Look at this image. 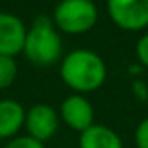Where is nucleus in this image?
Instances as JSON below:
<instances>
[{
  "mask_svg": "<svg viewBox=\"0 0 148 148\" xmlns=\"http://www.w3.org/2000/svg\"><path fill=\"white\" fill-rule=\"evenodd\" d=\"M62 81L77 95L98 90L107 77L103 59L91 50H73L60 62Z\"/></svg>",
  "mask_w": 148,
  "mask_h": 148,
  "instance_id": "1",
  "label": "nucleus"
},
{
  "mask_svg": "<svg viewBox=\"0 0 148 148\" xmlns=\"http://www.w3.org/2000/svg\"><path fill=\"white\" fill-rule=\"evenodd\" d=\"M23 53L36 66H52L60 59L62 40L52 19L45 16L36 17L33 26L26 31Z\"/></svg>",
  "mask_w": 148,
  "mask_h": 148,
  "instance_id": "2",
  "label": "nucleus"
},
{
  "mask_svg": "<svg viewBox=\"0 0 148 148\" xmlns=\"http://www.w3.org/2000/svg\"><path fill=\"white\" fill-rule=\"evenodd\" d=\"M98 19L97 5L91 0H60L53 10V26L67 35L88 33Z\"/></svg>",
  "mask_w": 148,
  "mask_h": 148,
  "instance_id": "3",
  "label": "nucleus"
},
{
  "mask_svg": "<svg viewBox=\"0 0 148 148\" xmlns=\"http://www.w3.org/2000/svg\"><path fill=\"white\" fill-rule=\"evenodd\" d=\"M110 19L126 31H140L148 26V0H107Z\"/></svg>",
  "mask_w": 148,
  "mask_h": 148,
  "instance_id": "4",
  "label": "nucleus"
},
{
  "mask_svg": "<svg viewBox=\"0 0 148 148\" xmlns=\"http://www.w3.org/2000/svg\"><path fill=\"white\" fill-rule=\"evenodd\" d=\"M24 126H26V131H28L29 138L43 143L57 133V129H59V114L55 112L53 107H50L47 103H38V105H33L26 112Z\"/></svg>",
  "mask_w": 148,
  "mask_h": 148,
  "instance_id": "5",
  "label": "nucleus"
},
{
  "mask_svg": "<svg viewBox=\"0 0 148 148\" xmlns=\"http://www.w3.org/2000/svg\"><path fill=\"white\" fill-rule=\"evenodd\" d=\"M24 23L9 12H0V55L16 57L23 52L26 38Z\"/></svg>",
  "mask_w": 148,
  "mask_h": 148,
  "instance_id": "6",
  "label": "nucleus"
},
{
  "mask_svg": "<svg viewBox=\"0 0 148 148\" xmlns=\"http://www.w3.org/2000/svg\"><path fill=\"white\" fill-rule=\"evenodd\" d=\"M93 107L91 103L83 97L74 93L71 97L64 98L62 105H60V119L74 131H86L90 126H93Z\"/></svg>",
  "mask_w": 148,
  "mask_h": 148,
  "instance_id": "7",
  "label": "nucleus"
},
{
  "mask_svg": "<svg viewBox=\"0 0 148 148\" xmlns=\"http://www.w3.org/2000/svg\"><path fill=\"white\" fill-rule=\"evenodd\" d=\"M26 112L23 105L12 98L0 100V140L12 138L24 126Z\"/></svg>",
  "mask_w": 148,
  "mask_h": 148,
  "instance_id": "8",
  "label": "nucleus"
},
{
  "mask_svg": "<svg viewBox=\"0 0 148 148\" xmlns=\"http://www.w3.org/2000/svg\"><path fill=\"white\" fill-rule=\"evenodd\" d=\"M79 148H122V141L114 129L103 124H93L81 133Z\"/></svg>",
  "mask_w": 148,
  "mask_h": 148,
  "instance_id": "9",
  "label": "nucleus"
},
{
  "mask_svg": "<svg viewBox=\"0 0 148 148\" xmlns=\"http://www.w3.org/2000/svg\"><path fill=\"white\" fill-rule=\"evenodd\" d=\"M17 77V62L14 57L0 55V90L9 88Z\"/></svg>",
  "mask_w": 148,
  "mask_h": 148,
  "instance_id": "10",
  "label": "nucleus"
},
{
  "mask_svg": "<svg viewBox=\"0 0 148 148\" xmlns=\"http://www.w3.org/2000/svg\"><path fill=\"white\" fill-rule=\"evenodd\" d=\"M5 148H45V147H43V143H40V141L29 138L26 134V136H17V138L10 140L5 145Z\"/></svg>",
  "mask_w": 148,
  "mask_h": 148,
  "instance_id": "11",
  "label": "nucleus"
},
{
  "mask_svg": "<svg viewBox=\"0 0 148 148\" xmlns=\"http://www.w3.org/2000/svg\"><path fill=\"white\" fill-rule=\"evenodd\" d=\"M134 141L138 148H148V119L141 121L134 133Z\"/></svg>",
  "mask_w": 148,
  "mask_h": 148,
  "instance_id": "12",
  "label": "nucleus"
},
{
  "mask_svg": "<svg viewBox=\"0 0 148 148\" xmlns=\"http://www.w3.org/2000/svg\"><path fill=\"white\" fill-rule=\"evenodd\" d=\"M136 55H138V60L145 67H148V35H143L138 40V43H136Z\"/></svg>",
  "mask_w": 148,
  "mask_h": 148,
  "instance_id": "13",
  "label": "nucleus"
}]
</instances>
